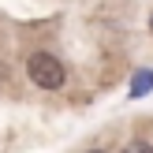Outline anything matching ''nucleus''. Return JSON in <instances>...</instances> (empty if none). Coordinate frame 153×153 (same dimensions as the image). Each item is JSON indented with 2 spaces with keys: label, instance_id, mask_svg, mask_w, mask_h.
Here are the masks:
<instances>
[{
  "label": "nucleus",
  "instance_id": "2",
  "mask_svg": "<svg viewBox=\"0 0 153 153\" xmlns=\"http://www.w3.org/2000/svg\"><path fill=\"white\" fill-rule=\"evenodd\" d=\"M149 30H153V19H149Z\"/></svg>",
  "mask_w": 153,
  "mask_h": 153
},
{
  "label": "nucleus",
  "instance_id": "1",
  "mask_svg": "<svg viewBox=\"0 0 153 153\" xmlns=\"http://www.w3.org/2000/svg\"><path fill=\"white\" fill-rule=\"evenodd\" d=\"M26 75L37 90H64V82H67V67L60 64V56H52L45 49L26 56Z\"/></svg>",
  "mask_w": 153,
  "mask_h": 153
}]
</instances>
